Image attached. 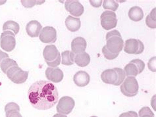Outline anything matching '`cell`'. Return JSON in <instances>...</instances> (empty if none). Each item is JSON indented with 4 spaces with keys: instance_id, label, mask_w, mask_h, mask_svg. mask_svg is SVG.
Segmentation results:
<instances>
[{
    "instance_id": "obj_24",
    "label": "cell",
    "mask_w": 156,
    "mask_h": 117,
    "mask_svg": "<svg viewBox=\"0 0 156 117\" xmlns=\"http://www.w3.org/2000/svg\"><path fill=\"white\" fill-rule=\"evenodd\" d=\"M20 30V26L17 22L13 21H8L3 24V30L5 31H13L15 34H17Z\"/></svg>"
},
{
    "instance_id": "obj_33",
    "label": "cell",
    "mask_w": 156,
    "mask_h": 117,
    "mask_svg": "<svg viewBox=\"0 0 156 117\" xmlns=\"http://www.w3.org/2000/svg\"><path fill=\"white\" fill-rule=\"evenodd\" d=\"M9 58V55L6 53L5 52H4L2 50H0V64H1L2 61L5 59Z\"/></svg>"
},
{
    "instance_id": "obj_18",
    "label": "cell",
    "mask_w": 156,
    "mask_h": 117,
    "mask_svg": "<svg viewBox=\"0 0 156 117\" xmlns=\"http://www.w3.org/2000/svg\"><path fill=\"white\" fill-rule=\"evenodd\" d=\"M65 25L67 29L72 32L79 30L81 26V22L80 18L74 17L69 15L65 19Z\"/></svg>"
},
{
    "instance_id": "obj_11",
    "label": "cell",
    "mask_w": 156,
    "mask_h": 117,
    "mask_svg": "<svg viewBox=\"0 0 156 117\" xmlns=\"http://www.w3.org/2000/svg\"><path fill=\"white\" fill-rule=\"evenodd\" d=\"M75 105V102L71 97H62L58 102L57 106V111L58 113L67 115L71 113Z\"/></svg>"
},
{
    "instance_id": "obj_23",
    "label": "cell",
    "mask_w": 156,
    "mask_h": 117,
    "mask_svg": "<svg viewBox=\"0 0 156 117\" xmlns=\"http://www.w3.org/2000/svg\"><path fill=\"white\" fill-rule=\"evenodd\" d=\"M18 64L13 59H11L9 58L3 59L1 64H0V68H1L2 71L3 73L7 74L8 70L10 69L11 67H17Z\"/></svg>"
},
{
    "instance_id": "obj_20",
    "label": "cell",
    "mask_w": 156,
    "mask_h": 117,
    "mask_svg": "<svg viewBox=\"0 0 156 117\" xmlns=\"http://www.w3.org/2000/svg\"><path fill=\"white\" fill-rule=\"evenodd\" d=\"M90 57L87 52L74 55V63H75L78 66L80 67H87L90 64Z\"/></svg>"
},
{
    "instance_id": "obj_26",
    "label": "cell",
    "mask_w": 156,
    "mask_h": 117,
    "mask_svg": "<svg viewBox=\"0 0 156 117\" xmlns=\"http://www.w3.org/2000/svg\"><path fill=\"white\" fill-rule=\"evenodd\" d=\"M103 7L105 9H109L113 12L116 11L119 7V3L114 0H104Z\"/></svg>"
},
{
    "instance_id": "obj_9",
    "label": "cell",
    "mask_w": 156,
    "mask_h": 117,
    "mask_svg": "<svg viewBox=\"0 0 156 117\" xmlns=\"http://www.w3.org/2000/svg\"><path fill=\"white\" fill-rule=\"evenodd\" d=\"M101 25L104 29L109 30L117 25V15L115 12L105 11L101 15Z\"/></svg>"
},
{
    "instance_id": "obj_29",
    "label": "cell",
    "mask_w": 156,
    "mask_h": 117,
    "mask_svg": "<svg viewBox=\"0 0 156 117\" xmlns=\"http://www.w3.org/2000/svg\"><path fill=\"white\" fill-rule=\"evenodd\" d=\"M21 3L26 8H31L33 7L36 4H42L45 2V1H24V0H22Z\"/></svg>"
},
{
    "instance_id": "obj_30",
    "label": "cell",
    "mask_w": 156,
    "mask_h": 117,
    "mask_svg": "<svg viewBox=\"0 0 156 117\" xmlns=\"http://www.w3.org/2000/svg\"><path fill=\"white\" fill-rule=\"evenodd\" d=\"M119 117H138V115L136 112L132 111L123 112V113L121 114Z\"/></svg>"
},
{
    "instance_id": "obj_8",
    "label": "cell",
    "mask_w": 156,
    "mask_h": 117,
    "mask_svg": "<svg viewBox=\"0 0 156 117\" xmlns=\"http://www.w3.org/2000/svg\"><path fill=\"white\" fill-rule=\"evenodd\" d=\"M0 46L4 51L7 52L13 51L16 46L15 34L13 32L7 30L2 33L0 38Z\"/></svg>"
},
{
    "instance_id": "obj_22",
    "label": "cell",
    "mask_w": 156,
    "mask_h": 117,
    "mask_svg": "<svg viewBox=\"0 0 156 117\" xmlns=\"http://www.w3.org/2000/svg\"><path fill=\"white\" fill-rule=\"evenodd\" d=\"M74 55L72 51H65L61 53V63L63 65L70 66L74 63Z\"/></svg>"
},
{
    "instance_id": "obj_13",
    "label": "cell",
    "mask_w": 156,
    "mask_h": 117,
    "mask_svg": "<svg viewBox=\"0 0 156 117\" xmlns=\"http://www.w3.org/2000/svg\"><path fill=\"white\" fill-rule=\"evenodd\" d=\"M65 7L69 13L76 18L80 17L84 13L83 5L77 0H68L65 3Z\"/></svg>"
},
{
    "instance_id": "obj_21",
    "label": "cell",
    "mask_w": 156,
    "mask_h": 117,
    "mask_svg": "<svg viewBox=\"0 0 156 117\" xmlns=\"http://www.w3.org/2000/svg\"><path fill=\"white\" fill-rule=\"evenodd\" d=\"M129 17L134 22H139L144 18V12L142 8L138 6L131 7L129 11Z\"/></svg>"
},
{
    "instance_id": "obj_35",
    "label": "cell",
    "mask_w": 156,
    "mask_h": 117,
    "mask_svg": "<svg viewBox=\"0 0 156 117\" xmlns=\"http://www.w3.org/2000/svg\"><path fill=\"white\" fill-rule=\"evenodd\" d=\"M6 2L7 1H5V0H4V1H0V5H3V4L6 3Z\"/></svg>"
},
{
    "instance_id": "obj_1",
    "label": "cell",
    "mask_w": 156,
    "mask_h": 117,
    "mask_svg": "<svg viewBox=\"0 0 156 117\" xmlns=\"http://www.w3.org/2000/svg\"><path fill=\"white\" fill-rule=\"evenodd\" d=\"M28 98L34 108L38 110H48L55 106L58 102L59 93L53 83L39 80L30 87Z\"/></svg>"
},
{
    "instance_id": "obj_27",
    "label": "cell",
    "mask_w": 156,
    "mask_h": 117,
    "mask_svg": "<svg viewBox=\"0 0 156 117\" xmlns=\"http://www.w3.org/2000/svg\"><path fill=\"white\" fill-rule=\"evenodd\" d=\"M138 117H154V114L148 107H144L139 111Z\"/></svg>"
},
{
    "instance_id": "obj_36",
    "label": "cell",
    "mask_w": 156,
    "mask_h": 117,
    "mask_svg": "<svg viewBox=\"0 0 156 117\" xmlns=\"http://www.w3.org/2000/svg\"><path fill=\"white\" fill-rule=\"evenodd\" d=\"M90 117H98V116H90Z\"/></svg>"
},
{
    "instance_id": "obj_19",
    "label": "cell",
    "mask_w": 156,
    "mask_h": 117,
    "mask_svg": "<svg viewBox=\"0 0 156 117\" xmlns=\"http://www.w3.org/2000/svg\"><path fill=\"white\" fill-rule=\"evenodd\" d=\"M6 117H23L20 113V107L14 102L8 103L5 107Z\"/></svg>"
},
{
    "instance_id": "obj_14",
    "label": "cell",
    "mask_w": 156,
    "mask_h": 117,
    "mask_svg": "<svg viewBox=\"0 0 156 117\" xmlns=\"http://www.w3.org/2000/svg\"><path fill=\"white\" fill-rule=\"evenodd\" d=\"M46 77L50 81L54 83H59L62 81L64 74L63 71L59 68H52L48 67L46 68L45 72Z\"/></svg>"
},
{
    "instance_id": "obj_10",
    "label": "cell",
    "mask_w": 156,
    "mask_h": 117,
    "mask_svg": "<svg viewBox=\"0 0 156 117\" xmlns=\"http://www.w3.org/2000/svg\"><path fill=\"white\" fill-rule=\"evenodd\" d=\"M123 50L127 54L139 55L144 50V46L140 40L131 38L126 40Z\"/></svg>"
},
{
    "instance_id": "obj_25",
    "label": "cell",
    "mask_w": 156,
    "mask_h": 117,
    "mask_svg": "<svg viewBox=\"0 0 156 117\" xmlns=\"http://www.w3.org/2000/svg\"><path fill=\"white\" fill-rule=\"evenodd\" d=\"M146 25L150 29H155L156 28V16H155V8L151 10L150 15L147 16L146 19Z\"/></svg>"
},
{
    "instance_id": "obj_12",
    "label": "cell",
    "mask_w": 156,
    "mask_h": 117,
    "mask_svg": "<svg viewBox=\"0 0 156 117\" xmlns=\"http://www.w3.org/2000/svg\"><path fill=\"white\" fill-rule=\"evenodd\" d=\"M39 39L44 43H53L57 40V31L52 26L43 28L39 34Z\"/></svg>"
},
{
    "instance_id": "obj_31",
    "label": "cell",
    "mask_w": 156,
    "mask_h": 117,
    "mask_svg": "<svg viewBox=\"0 0 156 117\" xmlns=\"http://www.w3.org/2000/svg\"><path fill=\"white\" fill-rule=\"evenodd\" d=\"M155 57H154L151 58L148 62V68L149 69L152 71V72H155L156 71V68H155Z\"/></svg>"
},
{
    "instance_id": "obj_17",
    "label": "cell",
    "mask_w": 156,
    "mask_h": 117,
    "mask_svg": "<svg viewBox=\"0 0 156 117\" xmlns=\"http://www.w3.org/2000/svg\"><path fill=\"white\" fill-rule=\"evenodd\" d=\"M74 82L77 86L85 87L90 83V75L85 71H79L74 75Z\"/></svg>"
},
{
    "instance_id": "obj_2",
    "label": "cell",
    "mask_w": 156,
    "mask_h": 117,
    "mask_svg": "<svg viewBox=\"0 0 156 117\" xmlns=\"http://www.w3.org/2000/svg\"><path fill=\"white\" fill-rule=\"evenodd\" d=\"M106 42L105 46L111 53L113 54L119 53L124 46V41L121 34L117 30H113L107 33Z\"/></svg>"
},
{
    "instance_id": "obj_5",
    "label": "cell",
    "mask_w": 156,
    "mask_h": 117,
    "mask_svg": "<svg viewBox=\"0 0 156 117\" xmlns=\"http://www.w3.org/2000/svg\"><path fill=\"white\" fill-rule=\"evenodd\" d=\"M120 89L122 94L128 98L136 96L139 90L137 80L133 76H128L121 84Z\"/></svg>"
},
{
    "instance_id": "obj_3",
    "label": "cell",
    "mask_w": 156,
    "mask_h": 117,
    "mask_svg": "<svg viewBox=\"0 0 156 117\" xmlns=\"http://www.w3.org/2000/svg\"><path fill=\"white\" fill-rule=\"evenodd\" d=\"M126 78L124 71L121 68L108 69L101 73V78L103 82L114 86H120Z\"/></svg>"
},
{
    "instance_id": "obj_15",
    "label": "cell",
    "mask_w": 156,
    "mask_h": 117,
    "mask_svg": "<svg viewBox=\"0 0 156 117\" xmlns=\"http://www.w3.org/2000/svg\"><path fill=\"white\" fill-rule=\"evenodd\" d=\"M87 47V41L83 37L74 38L71 43V50L73 53L75 54H79L85 52Z\"/></svg>"
},
{
    "instance_id": "obj_7",
    "label": "cell",
    "mask_w": 156,
    "mask_h": 117,
    "mask_svg": "<svg viewBox=\"0 0 156 117\" xmlns=\"http://www.w3.org/2000/svg\"><path fill=\"white\" fill-rule=\"evenodd\" d=\"M144 68V62L139 59H136L132 60L129 64H127L123 71H124L126 76L135 77L139 74L142 73Z\"/></svg>"
},
{
    "instance_id": "obj_32",
    "label": "cell",
    "mask_w": 156,
    "mask_h": 117,
    "mask_svg": "<svg viewBox=\"0 0 156 117\" xmlns=\"http://www.w3.org/2000/svg\"><path fill=\"white\" fill-rule=\"evenodd\" d=\"M101 0H99V1H93V0H90V3L94 7H100L102 3Z\"/></svg>"
},
{
    "instance_id": "obj_6",
    "label": "cell",
    "mask_w": 156,
    "mask_h": 117,
    "mask_svg": "<svg viewBox=\"0 0 156 117\" xmlns=\"http://www.w3.org/2000/svg\"><path fill=\"white\" fill-rule=\"evenodd\" d=\"M28 71H24L19 66L11 67L7 72V77L12 82L20 84L25 82L28 77Z\"/></svg>"
},
{
    "instance_id": "obj_4",
    "label": "cell",
    "mask_w": 156,
    "mask_h": 117,
    "mask_svg": "<svg viewBox=\"0 0 156 117\" xmlns=\"http://www.w3.org/2000/svg\"><path fill=\"white\" fill-rule=\"evenodd\" d=\"M43 56L45 61L50 67L56 68L61 63V55L55 45H49L45 47Z\"/></svg>"
},
{
    "instance_id": "obj_28",
    "label": "cell",
    "mask_w": 156,
    "mask_h": 117,
    "mask_svg": "<svg viewBox=\"0 0 156 117\" xmlns=\"http://www.w3.org/2000/svg\"><path fill=\"white\" fill-rule=\"evenodd\" d=\"M102 53H103L105 58L108 60H113L117 57L119 55V54H113L112 53H111L105 46H104L103 48H102Z\"/></svg>"
},
{
    "instance_id": "obj_34",
    "label": "cell",
    "mask_w": 156,
    "mask_h": 117,
    "mask_svg": "<svg viewBox=\"0 0 156 117\" xmlns=\"http://www.w3.org/2000/svg\"><path fill=\"white\" fill-rule=\"evenodd\" d=\"M53 117H67V116L66 115H62V114H60V113H57V114L53 115Z\"/></svg>"
},
{
    "instance_id": "obj_16",
    "label": "cell",
    "mask_w": 156,
    "mask_h": 117,
    "mask_svg": "<svg viewBox=\"0 0 156 117\" xmlns=\"http://www.w3.org/2000/svg\"><path fill=\"white\" fill-rule=\"evenodd\" d=\"M42 26L41 24L37 21H31L28 22L26 26L27 34L31 38H37L39 36Z\"/></svg>"
}]
</instances>
